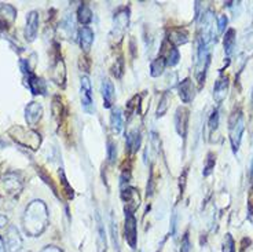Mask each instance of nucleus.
<instances>
[{
  "mask_svg": "<svg viewBox=\"0 0 253 252\" xmlns=\"http://www.w3.org/2000/svg\"><path fill=\"white\" fill-rule=\"evenodd\" d=\"M48 226V209L44 202L33 200L28 204L24 216H22V227L29 237H39L44 233Z\"/></svg>",
  "mask_w": 253,
  "mask_h": 252,
  "instance_id": "nucleus-1",
  "label": "nucleus"
},
{
  "mask_svg": "<svg viewBox=\"0 0 253 252\" xmlns=\"http://www.w3.org/2000/svg\"><path fill=\"white\" fill-rule=\"evenodd\" d=\"M8 133L15 142H18L19 145L25 146V148H29L32 151H38L39 146L42 144L40 134L33 130H29V128H25V127L15 126Z\"/></svg>",
  "mask_w": 253,
  "mask_h": 252,
  "instance_id": "nucleus-2",
  "label": "nucleus"
},
{
  "mask_svg": "<svg viewBox=\"0 0 253 252\" xmlns=\"http://www.w3.org/2000/svg\"><path fill=\"white\" fill-rule=\"evenodd\" d=\"M244 130H245L244 114H242L241 110H237L230 119V142H231V146H233L234 151H238V149H240Z\"/></svg>",
  "mask_w": 253,
  "mask_h": 252,
  "instance_id": "nucleus-3",
  "label": "nucleus"
},
{
  "mask_svg": "<svg viewBox=\"0 0 253 252\" xmlns=\"http://www.w3.org/2000/svg\"><path fill=\"white\" fill-rule=\"evenodd\" d=\"M128 25H129V10L124 7V8H120L117 13L114 14L113 18V28H112V32H110V38L117 42H120L124 33L128 29Z\"/></svg>",
  "mask_w": 253,
  "mask_h": 252,
  "instance_id": "nucleus-4",
  "label": "nucleus"
},
{
  "mask_svg": "<svg viewBox=\"0 0 253 252\" xmlns=\"http://www.w3.org/2000/svg\"><path fill=\"white\" fill-rule=\"evenodd\" d=\"M80 95H82L83 109L91 114L95 113L92 86H91V82H89L88 76H83L82 77V89H80Z\"/></svg>",
  "mask_w": 253,
  "mask_h": 252,
  "instance_id": "nucleus-5",
  "label": "nucleus"
},
{
  "mask_svg": "<svg viewBox=\"0 0 253 252\" xmlns=\"http://www.w3.org/2000/svg\"><path fill=\"white\" fill-rule=\"evenodd\" d=\"M124 234H126V243L131 248H136L138 241V230H136V218L132 211L126 209V223H124Z\"/></svg>",
  "mask_w": 253,
  "mask_h": 252,
  "instance_id": "nucleus-6",
  "label": "nucleus"
},
{
  "mask_svg": "<svg viewBox=\"0 0 253 252\" xmlns=\"http://www.w3.org/2000/svg\"><path fill=\"white\" fill-rule=\"evenodd\" d=\"M24 246V240L21 237L19 230L15 226H8L6 230V237H4V247L6 252H19Z\"/></svg>",
  "mask_w": 253,
  "mask_h": 252,
  "instance_id": "nucleus-7",
  "label": "nucleus"
},
{
  "mask_svg": "<svg viewBox=\"0 0 253 252\" xmlns=\"http://www.w3.org/2000/svg\"><path fill=\"white\" fill-rule=\"evenodd\" d=\"M17 19V10L11 4L0 3V29L7 31Z\"/></svg>",
  "mask_w": 253,
  "mask_h": 252,
  "instance_id": "nucleus-8",
  "label": "nucleus"
},
{
  "mask_svg": "<svg viewBox=\"0 0 253 252\" xmlns=\"http://www.w3.org/2000/svg\"><path fill=\"white\" fill-rule=\"evenodd\" d=\"M43 117V106L39 102H29L25 107L26 123L31 127H35Z\"/></svg>",
  "mask_w": 253,
  "mask_h": 252,
  "instance_id": "nucleus-9",
  "label": "nucleus"
},
{
  "mask_svg": "<svg viewBox=\"0 0 253 252\" xmlns=\"http://www.w3.org/2000/svg\"><path fill=\"white\" fill-rule=\"evenodd\" d=\"M3 186L4 189L11 193V195H15V193H19L22 188H24V182H22V178L19 177L18 174L15 172H8L3 177Z\"/></svg>",
  "mask_w": 253,
  "mask_h": 252,
  "instance_id": "nucleus-10",
  "label": "nucleus"
},
{
  "mask_svg": "<svg viewBox=\"0 0 253 252\" xmlns=\"http://www.w3.org/2000/svg\"><path fill=\"white\" fill-rule=\"evenodd\" d=\"M187 124H189V110L186 107H177L176 114H175V128L182 138H186Z\"/></svg>",
  "mask_w": 253,
  "mask_h": 252,
  "instance_id": "nucleus-11",
  "label": "nucleus"
},
{
  "mask_svg": "<svg viewBox=\"0 0 253 252\" xmlns=\"http://www.w3.org/2000/svg\"><path fill=\"white\" fill-rule=\"evenodd\" d=\"M39 31V13L31 11L26 17V28H25V39L28 42H33L38 36Z\"/></svg>",
  "mask_w": 253,
  "mask_h": 252,
  "instance_id": "nucleus-12",
  "label": "nucleus"
},
{
  "mask_svg": "<svg viewBox=\"0 0 253 252\" xmlns=\"http://www.w3.org/2000/svg\"><path fill=\"white\" fill-rule=\"evenodd\" d=\"M179 97L184 103H190V102L194 100L196 97V89H194V84L191 82V79H184L183 82L179 84Z\"/></svg>",
  "mask_w": 253,
  "mask_h": 252,
  "instance_id": "nucleus-13",
  "label": "nucleus"
},
{
  "mask_svg": "<svg viewBox=\"0 0 253 252\" xmlns=\"http://www.w3.org/2000/svg\"><path fill=\"white\" fill-rule=\"evenodd\" d=\"M58 33L63 39H72L75 36V19H73L72 14H66L63 17L59 24V28H58Z\"/></svg>",
  "mask_w": 253,
  "mask_h": 252,
  "instance_id": "nucleus-14",
  "label": "nucleus"
},
{
  "mask_svg": "<svg viewBox=\"0 0 253 252\" xmlns=\"http://www.w3.org/2000/svg\"><path fill=\"white\" fill-rule=\"evenodd\" d=\"M228 91V77L227 76H220L216 80L215 86H213V98L217 103H221L223 100L226 98Z\"/></svg>",
  "mask_w": 253,
  "mask_h": 252,
  "instance_id": "nucleus-15",
  "label": "nucleus"
},
{
  "mask_svg": "<svg viewBox=\"0 0 253 252\" xmlns=\"http://www.w3.org/2000/svg\"><path fill=\"white\" fill-rule=\"evenodd\" d=\"M102 97H103L105 107L113 106L114 101H116V93H114L113 83L110 82L109 79L102 80Z\"/></svg>",
  "mask_w": 253,
  "mask_h": 252,
  "instance_id": "nucleus-16",
  "label": "nucleus"
},
{
  "mask_svg": "<svg viewBox=\"0 0 253 252\" xmlns=\"http://www.w3.org/2000/svg\"><path fill=\"white\" fill-rule=\"evenodd\" d=\"M79 42H80V47L83 51L88 52L91 46L94 43V32L91 31L88 26H83L79 31Z\"/></svg>",
  "mask_w": 253,
  "mask_h": 252,
  "instance_id": "nucleus-17",
  "label": "nucleus"
},
{
  "mask_svg": "<svg viewBox=\"0 0 253 252\" xmlns=\"http://www.w3.org/2000/svg\"><path fill=\"white\" fill-rule=\"evenodd\" d=\"M96 247H98V252H106V248H108L106 232H105V227L99 215H96Z\"/></svg>",
  "mask_w": 253,
  "mask_h": 252,
  "instance_id": "nucleus-18",
  "label": "nucleus"
},
{
  "mask_svg": "<svg viewBox=\"0 0 253 252\" xmlns=\"http://www.w3.org/2000/svg\"><path fill=\"white\" fill-rule=\"evenodd\" d=\"M28 87L31 90L32 94L35 95L44 94L45 93L44 82L36 75H33V73H28Z\"/></svg>",
  "mask_w": 253,
  "mask_h": 252,
  "instance_id": "nucleus-19",
  "label": "nucleus"
},
{
  "mask_svg": "<svg viewBox=\"0 0 253 252\" xmlns=\"http://www.w3.org/2000/svg\"><path fill=\"white\" fill-rule=\"evenodd\" d=\"M140 131L139 128H132L126 134V148L131 153L138 151L140 146Z\"/></svg>",
  "mask_w": 253,
  "mask_h": 252,
  "instance_id": "nucleus-20",
  "label": "nucleus"
},
{
  "mask_svg": "<svg viewBox=\"0 0 253 252\" xmlns=\"http://www.w3.org/2000/svg\"><path fill=\"white\" fill-rule=\"evenodd\" d=\"M65 77H66V72H65V63H63L62 58H59L57 62L52 66V80L59 84V86H65Z\"/></svg>",
  "mask_w": 253,
  "mask_h": 252,
  "instance_id": "nucleus-21",
  "label": "nucleus"
},
{
  "mask_svg": "<svg viewBox=\"0 0 253 252\" xmlns=\"http://www.w3.org/2000/svg\"><path fill=\"white\" fill-rule=\"evenodd\" d=\"M110 127H112V131L114 134H120L123 127H124V121H123V112H121L120 107H116L112 112L110 116Z\"/></svg>",
  "mask_w": 253,
  "mask_h": 252,
  "instance_id": "nucleus-22",
  "label": "nucleus"
},
{
  "mask_svg": "<svg viewBox=\"0 0 253 252\" xmlns=\"http://www.w3.org/2000/svg\"><path fill=\"white\" fill-rule=\"evenodd\" d=\"M235 40H237V35H235V29H228L226 32V36H224V52L226 55L230 57L233 54V51L235 49Z\"/></svg>",
  "mask_w": 253,
  "mask_h": 252,
  "instance_id": "nucleus-23",
  "label": "nucleus"
},
{
  "mask_svg": "<svg viewBox=\"0 0 253 252\" xmlns=\"http://www.w3.org/2000/svg\"><path fill=\"white\" fill-rule=\"evenodd\" d=\"M168 40L172 42L175 46L184 45V43H187V40H189V35H187V32L182 31V29H173V31H171V33L168 35Z\"/></svg>",
  "mask_w": 253,
  "mask_h": 252,
  "instance_id": "nucleus-24",
  "label": "nucleus"
},
{
  "mask_svg": "<svg viewBox=\"0 0 253 252\" xmlns=\"http://www.w3.org/2000/svg\"><path fill=\"white\" fill-rule=\"evenodd\" d=\"M165 66H167V61H165V57L160 55L158 58H156L152 63H150V75L153 77H158L164 73Z\"/></svg>",
  "mask_w": 253,
  "mask_h": 252,
  "instance_id": "nucleus-25",
  "label": "nucleus"
},
{
  "mask_svg": "<svg viewBox=\"0 0 253 252\" xmlns=\"http://www.w3.org/2000/svg\"><path fill=\"white\" fill-rule=\"evenodd\" d=\"M77 19L83 25H88L89 22L92 21V11H91V8L87 4H82V6L79 7V10H77Z\"/></svg>",
  "mask_w": 253,
  "mask_h": 252,
  "instance_id": "nucleus-26",
  "label": "nucleus"
},
{
  "mask_svg": "<svg viewBox=\"0 0 253 252\" xmlns=\"http://www.w3.org/2000/svg\"><path fill=\"white\" fill-rule=\"evenodd\" d=\"M169 102H171V97H169V93H164V95L161 97V100H160V103H158L157 107V117H163L165 113H167V110H168V107H169Z\"/></svg>",
  "mask_w": 253,
  "mask_h": 252,
  "instance_id": "nucleus-27",
  "label": "nucleus"
},
{
  "mask_svg": "<svg viewBox=\"0 0 253 252\" xmlns=\"http://www.w3.org/2000/svg\"><path fill=\"white\" fill-rule=\"evenodd\" d=\"M179 59H180V54H179V51L175 47H171L169 51H168V57L165 58V61H167V65L168 66H175L177 62H179Z\"/></svg>",
  "mask_w": 253,
  "mask_h": 252,
  "instance_id": "nucleus-28",
  "label": "nucleus"
},
{
  "mask_svg": "<svg viewBox=\"0 0 253 252\" xmlns=\"http://www.w3.org/2000/svg\"><path fill=\"white\" fill-rule=\"evenodd\" d=\"M215 164H216V157L213 153H209L208 158H207V163H205V167H204V177H208L212 174V171L215 168Z\"/></svg>",
  "mask_w": 253,
  "mask_h": 252,
  "instance_id": "nucleus-29",
  "label": "nucleus"
},
{
  "mask_svg": "<svg viewBox=\"0 0 253 252\" xmlns=\"http://www.w3.org/2000/svg\"><path fill=\"white\" fill-rule=\"evenodd\" d=\"M217 126H219V110L215 109L212 114H211V117L208 120V127H209V131L211 133H213L217 130Z\"/></svg>",
  "mask_w": 253,
  "mask_h": 252,
  "instance_id": "nucleus-30",
  "label": "nucleus"
},
{
  "mask_svg": "<svg viewBox=\"0 0 253 252\" xmlns=\"http://www.w3.org/2000/svg\"><path fill=\"white\" fill-rule=\"evenodd\" d=\"M223 252H235V243L231 234H226V239L223 243Z\"/></svg>",
  "mask_w": 253,
  "mask_h": 252,
  "instance_id": "nucleus-31",
  "label": "nucleus"
},
{
  "mask_svg": "<svg viewBox=\"0 0 253 252\" xmlns=\"http://www.w3.org/2000/svg\"><path fill=\"white\" fill-rule=\"evenodd\" d=\"M116 156H117V149H116V144H113L112 141H109V142H108L109 163H114V160H116Z\"/></svg>",
  "mask_w": 253,
  "mask_h": 252,
  "instance_id": "nucleus-32",
  "label": "nucleus"
},
{
  "mask_svg": "<svg viewBox=\"0 0 253 252\" xmlns=\"http://www.w3.org/2000/svg\"><path fill=\"white\" fill-rule=\"evenodd\" d=\"M227 22H228V18L226 15H220L219 18H217V32L221 33V32H224L226 29V26H227Z\"/></svg>",
  "mask_w": 253,
  "mask_h": 252,
  "instance_id": "nucleus-33",
  "label": "nucleus"
},
{
  "mask_svg": "<svg viewBox=\"0 0 253 252\" xmlns=\"http://www.w3.org/2000/svg\"><path fill=\"white\" fill-rule=\"evenodd\" d=\"M59 175H61V178H62L63 188L66 189L68 197H69V199H72V197H73V189H72V188H70V186H69V183H68V181H66V178H65V175H63V172H61Z\"/></svg>",
  "mask_w": 253,
  "mask_h": 252,
  "instance_id": "nucleus-34",
  "label": "nucleus"
},
{
  "mask_svg": "<svg viewBox=\"0 0 253 252\" xmlns=\"http://www.w3.org/2000/svg\"><path fill=\"white\" fill-rule=\"evenodd\" d=\"M180 252H190L189 234H184L183 240H182V247H180Z\"/></svg>",
  "mask_w": 253,
  "mask_h": 252,
  "instance_id": "nucleus-35",
  "label": "nucleus"
},
{
  "mask_svg": "<svg viewBox=\"0 0 253 252\" xmlns=\"http://www.w3.org/2000/svg\"><path fill=\"white\" fill-rule=\"evenodd\" d=\"M248 209H249V214L253 215V188L249 192V196H248Z\"/></svg>",
  "mask_w": 253,
  "mask_h": 252,
  "instance_id": "nucleus-36",
  "label": "nucleus"
},
{
  "mask_svg": "<svg viewBox=\"0 0 253 252\" xmlns=\"http://www.w3.org/2000/svg\"><path fill=\"white\" fill-rule=\"evenodd\" d=\"M40 252H62V250L55 246H47L44 247V248H43Z\"/></svg>",
  "mask_w": 253,
  "mask_h": 252,
  "instance_id": "nucleus-37",
  "label": "nucleus"
},
{
  "mask_svg": "<svg viewBox=\"0 0 253 252\" xmlns=\"http://www.w3.org/2000/svg\"><path fill=\"white\" fill-rule=\"evenodd\" d=\"M177 223V215L175 214L173 216H172V234H175V232H176V225Z\"/></svg>",
  "mask_w": 253,
  "mask_h": 252,
  "instance_id": "nucleus-38",
  "label": "nucleus"
},
{
  "mask_svg": "<svg viewBox=\"0 0 253 252\" xmlns=\"http://www.w3.org/2000/svg\"><path fill=\"white\" fill-rule=\"evenodd\" d=\"M7 222H8V221H7L6 216H4V215L0 214V229H3V227H6Z\"/></svg>",
  "mask_w": 253,
  "mask_h": 252,
  "instance_id": "nucleus-39",
  "label": "nucleus"
},
{
  "mask_svg": "<svg viewBox=\"0 0 253 252\" xmlns=\"http://www.w3.org/2000/svg\"><path fill=\"white\" fill-rule=\"evenodd\" d=\"M0 252H6V247H4V241L0 237Z\"/></svg>",
  "mask_w": 253,
  "mask_h": 252,
  "instance_id": "nucleus-40",
  "label": "nucleus"
},
{
  "mask_svg": "<svg viewBox=\"0 0 253 252\" xmlns=\"http://www.w3.org/2000/svg\"><path fill=\"white\" fill-rule=\"evenodd\" d=\"M253 174V160H252V165H251V175Z\"/></svg>",
  "mask_w": 253,
  "mask_h": 252,
  "instance_id": "nucleus-41",
  "label": "nucleus"
}]
</instances>
